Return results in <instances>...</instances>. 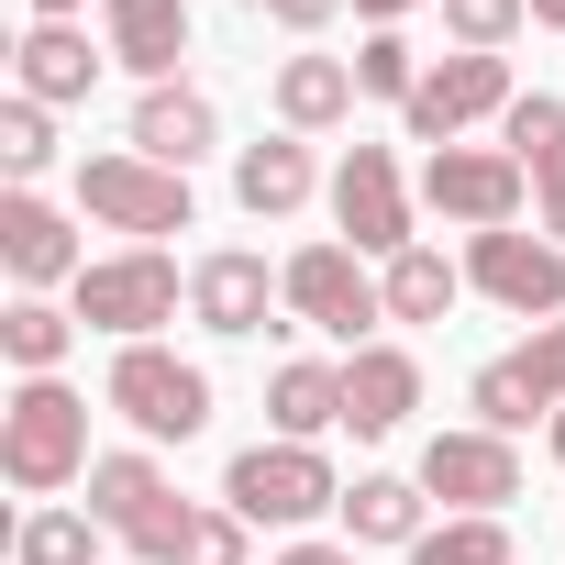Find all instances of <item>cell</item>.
<instances>
[{
	"instance_id": "obj_1",
	"label": "cell",
	"mask_w": 565,
	"mask_h": 565,
	"mask_svg": "<svg viewBox=\"0 0 565 565\" xmlns=\"http://www.w3.org/2000/svg\"><path fill=\"white\" fill-rule=\"evenodd\" d=\"M89 399L67 388V377H23L12 399H0V477H12L34 510L45 499H67V488H89Z\"/></svg>"
},
{
	"instance_id": "obj_2",
	"label": "cell",
	"mask_w": 565,
	"mask_h": 565,
	"mask_svg": "<svg viewBox=\"0 0 565 565\" xmlns=\"http://www.w3.org/2000/svg\"><path fill=\"white\" fill-rule=\"evenodd\" d=\"M178 300H189V266L167 244H111V255H89V277L67 289V311L89 333H111V344H156V322H178Z\"/></svg>"
},
{
	"instance_id": "obj_3",
	"label": "cell",
	"mask_w": 565,
	"mask_h": 565,
	"mask_svg": "<svg viewBox=\"0 0 565 565\" xmlns=\"http://www.w3.org/2000/svg\"><path fill=\"white\" fill-rule=\"evenodd\" d=\"M100 411H122L134 444H200L211 433V366H189L178 344H111Z\"/></svg>"
},
{
	"instance_id": "obj_4",
	"label": "cell",
	"mask_w": 565,
	"mask_h": 565,
	"mask_svg": "<svg viewBox=\"0 0 565 565\" xmlns=\"http://www.w3.org/2000/svg\"><path fill=\"white\" fill-rule=\"evenodd\" d=\"M78 211H89L100 233H122V244H167V233H189V222H200L189 178H178V167H156V156H134V145L78 156Z\"/></svg>"
},
{
	"instance_id": "obj_5",
	"label": "cell",
	"mask_w": 565,
	"mask_h": 565,
	"mask_svg": "<svg viewBox=\"0 0 565 565\" xmlns=\"http://www.w3.org/2000/svg\"><path fill=\"white\" fill-rule=\"evenodd\" d=\"M277 277H289V322H300V333H322V344H344V355H355V344H377V322H388V289H377V266H366L344 233L300 244Z\"/></svg>"
},
{
	"instance_id": "obj_6",
	"label": "cell",
	"mask_w": 565,
	"mask_h": 565,
	"mask_svg": "<svg viewBox=\"0 0 565 565\" xmlns=\"http://www.w3.org/2000/svg\"><path fill=\"white\" fill-rule=\"evenodd\" d=\"M222 499L244 510V521H266V532H311L322 510H344V477H333V455L322 444H244L233 466H222Z\"/></svg>"
},
{
	"instance_id": "obj_7",
	"label": "cell",
	"mask_w": 565,
	"mask_h": 565,
	"mask_svg": "<svg viewBox=\"0 0 565 565\" xmlns=\"http://www.w3.org/2000/svg\"><path fill=\"white\" fill-rule=\"evenodd\" d=\"M422 211H444L455 233H510L532 211V167L510 145H433L422 156Z\"/></svg>"
},
{
	"instance_id": "obj_8",
	"label": "cell",
	"mask_w": 565,
	"mask_h": 565,
	"mask_svg": "<svg viewBox=\"0 0 565 565\" xmlns=\"http://www.w3.org/2000/svg\"><path fill=\"white\" fill-rule=\"evenodd\" d=\"M466 289L543 333V322H565V244L554 233H521V222L510 233H466Z\"/></svg>"
},
{
	"instance_id": "obj_9",
	"label": "cell",
	"mask_w": 565,
	"mask_h": 565,
	"mask_svg": "<svg viewBox=\"0 0 565 565\" xmlns=\"http://www.w3.org/2000/svg\"><path fill=\"white\" fill-rule=\"evenodd\" d=\"M277 311H289V277H277L255 244H211V255L189 266V322H200V333L255 344V333H289Z\"/></svg>"
},
{
	"instance_id": "obj_10",
	"label": "cell",
	"mask_w": 565,
	"mask_h": 565,
	"mask_svg": "<svg viewBox=\"0 0 565 565\" xmlns=\"http://www.w3.org/2000/svg\"><path fill=\"white\" fill-rule=\"evenodd\" d=\"M333 233H344L366 266H388V255L422 244V233H411V178H399L388 145H344V167H333Z\"/></svg>"
},
{
	"instance_id": "obj_11",
	"label": "cell",
	"mask_w": 565,
	"mask_h": 565,
	"mask_svg": "<svg viewBox=\"0 0 565 565\" xmlns=\"http://www.w3.org/2000/svg\"><path fill=\"white\" fill-rule=\"evenodd\" d=\"M466 411H477L488 433L554 422V411H565V322H543V333H521L510 355H488V366L466 377Z\"/></svg>"
},
{
	"instance_id": "obj_12",
	"label": "cell",
	"mask_w": 565,
	"mask_h": 565,
	"mask_svg": "<svg viewBox=\"0 0 565 565\" xmlns=\"http://www.w3.org/2000/svg\"><path fill=\"white\" fill-rule=\"evenodd\" d=\"M521 89H510V56H433L422 89H411V145H466L477 122H499Z\"/></svg>"
},
{
	"instance_id": "obj_13",
	"label": "cell",
	"mask_w": 565,
	"mask_h": 565,
	"mask_svg": "<svg viewBox=\"0 0 565 565\" xmlns=\"http://www.w3.org/2000/svg\"><path fill=\"white\" fill-rule=\"evenodd\" d=\"M0 266H12L23 300H56V289L89 277V244H78V222L45 189H12V200H0Z\"/></svg>"
},
{
	"instance_id": "obj_14",
	"label": "cell",
	"mask_w": 565,
	"mask_h": 565,
	"mask_svg": "<svg viewBox=\"0 0 565 565\" xmlns=\"http://www.w3.org/2000/svg\"><path fill=\"white\" fill-rule=\"evenodd\" d=\"M444 510H510L521 499V444L510 433H488V422H455V433H433L422 444V466H411Z\"/></svg>"
},
{
	"instance_id": "obj_15",
	"label": "cell",
	"mask_w": 565,
	"mask_h": 565,
	"mask_svg": "<svg viewBox=\"0 0 565 565\" xmlns=\"http://www.w3.org/2000/svg\"><path fill=\"white\" fill-rule=\"evenodd\" d=\"M122 554L134 565H244L255 554V521L233 499H167V510H145L122 532Z\"/></svg>"
},
{
	"instance_id": "obj_16",
	"label": "cell",
	"mask_w": 565,
	"mask_h": 565,
	"mask_svg": "<svg viewBox=\"0 0 565 565\" xmlns=\"http://www.w3.org/2000/svg\"><path fill=\"white\" fill-rule=\"evenodd\" d=\"M122 145L189 178V167H200V156L222 145V111H211V89H189V78H167V89H134V122H122Z\"/></svg>"
},
{
	"instance_id": "obj_17",
	"label": "cell",
	"mask_w": 565,
	"mask_h": 565,
	"mask_svg": "<svg viewBox=\"0 0 565 565\" xmlns=\"http://www.w3.org/2000/svg\"><path fill=\"white\" fill-rule=\"evenodd\" d=\"M411 411H422V355L411 344H355L344 355V433L355 444H388Z\"/></svg>"
},
{
	"instance_id": "obj_18",
	"label": "cell",
	"mask_w": 565,
	"mask_h": 565,
	"mask_svg": "<svg viewBox=\"0 0 565 565\" xmlns=\"http://www.w3.org/2000/svg\"><path fill=\"white\" fill-rule=\"evenodd\" d=\"M233 200H244L255 222L311 211V200H322V156H311V134H255V145H233Z\"/></svg>"
},
{
	"instance_id": "obj_19",
	"label": "cell",
	"mask_w": 565,
	"mask_h": 565,
	"mask_svg": "<svg viewBox=\"0 0 565 565\" xmlns=\"http://www.w3.org/2000/svg\"><path fill=\"white\" fill-rule=\"evenodd\" d=\"M100 67H111V45H89L78 23H34V34L12 45V89L45 100V111H78V100L100 89Z\"/></svg>"
},
{
	"instance_id": "obj_20",
	"label": "cell",
	"mask_w": 565,
	"mask_h": 565,
	"mask_svg": "<svg viewBox=\"0 0 565 565\" xmlns=\"http://www.w3.org/2000/svg\"><path fill=\"white\" fill-rule=\"evenodd\" d=\"M100 45H111L122 78L167 89L178 56H189V0H100Z\"/></svg>"
},
{
	"instance_id": "obj_21",
	"label": "cell",
	"mask_w": 565,
	"mask_h": 565,
	"mask_svg": "<svg viewBox=\"0 0 565 565\" xmlns=\"http://www.w3.org/2000/svg\"><path fill=\"white\" fill-rule=\"evenodd\" d=\"M422 532H433V488H422V477L366 466V477L344 488V543H355V554H366V543H399V554H411Z\"/></svg>"
},
{
	"instance_id": "obj_22",
	"label": "cell",
	"mask_w": 565,
	"mask_h": 565,
	"mask_svg": "<svg viewBox=\"0 0 565 565\" xmlns=\"http://www.w3.org/2000/svg\"><path fill=\"white\" fill-rule=\"evenodd\" d=\"M277 134H333L355 122V56H277Z\"/></svg>"
},
{
	"instance_id": "obj_23",
	"label": "cell",
	"mask_w": 565,
	"mask_h": 565,
	"mask_svg": "<svg viewBox=\"0 0 565 565\" xmlns=\"http://www.w3.org/2000/svg\"><path fill=\"white\" fill-rule=\"evenodd\" d=\"M266 422H277V444H322V433H344V366L289 355V366L266 377Z\"/></svg>"
},
{
	"instance_id": "obj_24",
	"label": "cell",
	"mask_w": 565,
	"mask_h": 565,
	"mask_svg": "<svg viewBox=\"0 0 565 565\" xmlns=\"http://www.w3.org/2000/svg\"><path fill=\"white\" fill-rule=\"evenodd\" d=\"M167 499H178V488H167L156 444H111V455L89 466V499H78V510H89V521H111V532H134V521H145V510H167Z\"/></svg>"
},
{
	"instance_id": "obj_25",
	"label": "cell",
	"mask_w": 565,
	"mask_h": 565,
	"mask_svg": "<svg viewBox=\"0 0 565 565\" xmlns=\"http://www.w3.org/2000/svg\"><path fill=\"white\" fill-rule=\"evenodd\" d=\"M377 289H388V322H444V311L466 300V255L411 244V255H388V266H377Z\"/></svg>"
},
{
	"instance_id": "obj_26",
	"label": "cell",
	"mask_w": 565,
	"mask_h": 565,
	"mask_svg": "<svg viewBox=\"0 0 565 565\" xmlns=\"http://www.w3.org/2000/svg\"><path fill=\"white\" fill-rule=\"evenodd\" d=\"M78 311L67 300H12L0 311V355H12V377H67V355H78Z\"/></svg>"
},
{
	"instance_id": "obj_27",
	"label": "cell",
	"mask_w": 565,
	"mask_h": 565,
	"mask_svg": "<svg viewBox=\"0 0 565 565\" xmlns=\"http://www.w3.org/2000/svg\"><path fill=\"white\" fill-rule=\"evenodd\" d=\"M111 543H122V532L89 521V510H67V499H45V510L12 521V565H100Z\"/></svg>"
},
{
	"instance_id": "obj_28",
	"label": "cell",
	"mask_w": 565,
	"mask_h": 565,
	"mask_svg": "<svg viewBox=\"0 0 565 565\" xmlns=\"http://www.w3.org/2000/svg\"><path fill=\"white\" fill-rule=\"evenodd\" d=\"M411 565H510V521H499V510H444V521L411 543Z\"/></svg>"
},
{
	"instance_id": "obj_29",
	"label": "cell",
	"mask_w": 565,
	"mask_h": 565,
	"mask_svg": "<svg viewBox=\"0 0 565 565\" xmlns=\"http://www.w3.org/2000/svg\"><path fill=\"white\" fill-rule=\"evenodd\" d=\"M499 145L543 178V167H565V89H521L510 111H499Z\"/></svg>"
},
{
	"instance_id": "obj_30",
	"label": "cell",
	"mask_w": 565,
	"mask_h": 565,
	"mask_svg": "<svg viewBox=\"0 0 565 565\" xmlns=\"http://www.w3.org/2000/svg\"><path fill=\"white\" fill-rule=\"evenodd\" d=\"M56 156H67V145H56V111L12 89V100H0V167H12V189H34Z\"/></svg>"
},
{
	"instance_id": "obj_31",
	"label": "cell",
	"mask_w": 565,
	"mask_h": 565,
	"mask_svg": "<svg viewBox=\"0 0 565 565\" xmlns=\"http://www.w3.org/2000/svg\"><path fill=\"white\" fill-rule=\"evenodd\" d=\"M444 12V34H455V56H499L521 23H532V0H433Z\"/></svg>"
},
{
	"instance_id": "obj_32",
	"label": "cell",
	"mask_w": 565,
	"mask_h": 565,
	"mask_svg": "<svg viewBox=\"0 0 565 565\" xmlns=\"http://www.w3.org/2000/svg\"><path fill=\"white\" fill-rule=\"evenodd\" d=\"M355 89L411 111V89H422V56H411V34H366V45H355Z\"/></svg>"
},
{
	"instance_id": "obj_33",
	"label": "cell",
	"mask_w": 565,
	"mask_h": 565,
	"mask_svg": "<svg viewBox=\"0 0 565 565\" xmlns=\"http://www.w3.org/2000/svg\"><path fill=\"white\" fill-rule=\"evenodd\" d=\"M277 565H366V554H355V543H322V532H289Z\"/></svg>"
},
{
	"instance_id": "obj_34",
	"label": "cell",
	"mask_w": 565,
	"mask_h": 565,
	"mask_svg": "<svg viewBox=\"0 0 565 565\" xmlns=\"http://www.w3.org/2000/svg\"><path fill=\"white\" fill-rule=\"evenodd\" d=\"M532 233H554V244H565V167H543V178H532Z\"/></svg>"
},
{
	"instance_id": "obj_35",
	"label": "cell",
	"mask_w": 565,
	"mask_h": 565,
	"mask_svg": "<svg viewBox=\"0 0 565 565\" xmlns=\"http://www.w3.org/2000/svg\"><path fill=\"white\" fill-rule=\"evenodd\" d=\"M355 12H366V34H399V23L422 12V0H355Z\"/></svg>"
},
{
	"instance_id": "obj_36",
	"label": "cell",
	"mask_w": 565,
	"mask_h": 565,
	"mask_svg": "<svg viewBox=\"0 0 565 565\" xmlns=\"http://www.w3.org/2000/svg\"><path fill=\"white\" fill-rule=\"evenodd\" d=\"M23 12H34V23H78V12H89V0H23Z\"/></svg>"
},
{
	"instance_id": "obj_37",
	"label": "cell",
	"mask_w": 565,
	"mask_h": 565,
	"mask_svg": "<svg viewBox=\"0 0 565 565\" xmlns=\"http://www.w3.org/2000/svg\"><path fill=\"white\" fill-rule=\"evenodd\" d=\"M532 23H543V34H565V0H532Z\"/></svg>"
},
{
	"instance_id": "obj_38",
	"label": "cell",
	"mask_w": 565,
	"mask_h": 565,
	"mask_svg": "<svg viewBox=\"0 0 565 565\" xmlns=\"http://www.w3.org/2000/svg\"><path fill=\"white\" fill-rule=\"evenodd\" d=\"M543 444H554V466H565V411H554V422H543Z\"/></svg>"
},
{
	"instance_id": "obj_39",
	"label": "cell",
	"mask_w": 565,
	"mask_h": 565,
	"mask_svg": "<svg viewBox=\"0 0 565 565\" xmlns=\"http://www.w3.org/2000/svg\"><path fill=\"white\" fill-rule=\"evenodd\" d=\"M233 12H277V0H233Z\"/></svg>"
}]
</instances>
